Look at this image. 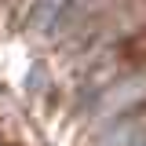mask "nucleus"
Listing matches in <instances>:
<instances>
[{
  "instance_id": "obj_1",
  "label": "nucleus",
  "mask_w": 146,
  "mask_h": 146,
  "mask_svg": "<svg viewBox=\"0 0 146 146\" xmlns=\"http://www.w3.org/2000/svg\"><path fill=\"white\" fill-rule=\"evenodd\" d=\"M110 146H146V128H124Z\"/></svg>"
},
{
  "instance_id": "obj_2",
  "label": "nucleus",
  "mask_w": 146,
  "mask_h": 146,
  "mask_svg": "<svg viewBox=\"0 0 146 146\" xmlns=\"http://www.w3.org/2000/svg\"><path fill=\"white\" fill-rule=\"evenodd\" d=\"M55 11H58V0H36V7H33V18L40 22V26H48L55 18Z\"/></svg>"
}]
</instances>
